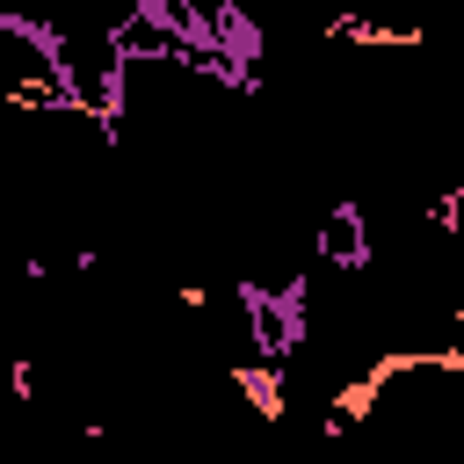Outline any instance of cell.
<instances>
[{
    "instance_id": "obj_1",
    "label": "cell",
    "mask_w": 464,
    "mask_h": 464,
    "mask_svg": "<svg viewBox=\"0 0 464 464\" xmlns=\"http://www.w3.org/2000/svg\"><path fill=\"white\" fill-rule=\"evenodd\" d=\"M312 261L334 268V276H362V268L377 261V246H370V210H362L355 196L326 203V218H319V232H312Z\"/></svg>"
},
{
    "instance_id": "obj_2",
    "label": "cell",
    "mask_w": 464,
    "mask_h": 464,
    "mask_svg": "<svg viewBox=\"0 0 464 464\" xmlns=\"http://www.w3.org/2000/svg\"><path fill=\"white\" fill-rule=\"evenodd\" d=\"M450 319H457V334H464V297H457V304H450Z\"/></svg>"
}]
</instances>
